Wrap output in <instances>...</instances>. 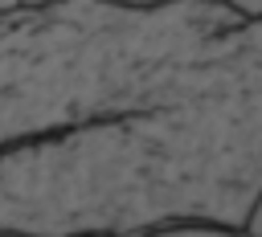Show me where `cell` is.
Here are the masks:
<instances>
[{"label":"cell","mask_w":262,"mask_h":237,"mask_svg":"<svg viewBox=\"0 0 262 237\" xmlns=\"http://www.w3.org/2000/svg\"><path fill=\"white\" fill-rule=\"evenodd\" d=\"M45 4H57V0H0V12H16V8H45Z\"/></svg>","instance_id":"cell-4"},{"label":"cell","mask_w":262,"mask_h":237,"mask_svg":"<svg viewBox=\"0 0 262 237\" xmlns=\"http://www.w3.org/2000/svg\"><path fill=\"white\" fill-rule=\"evenodd\" d=\"M213 4H225L242 16H262V0H213Z\"/></svg>","instance_id":"cell-2"},{"label":"cell","mask_w":262,"mask_h":237,"mask_svg":"<svg viewBox=\"0 0 262 237\" xmlns=\"http://www.w3.org/2000/svg\"><path fill=\"white\" fill-rule=\"evenodd\" d=\"M82 237H111V233H82Z\"/></svg>","instance_id":"cell-6"},{"label":"cell","mask_w":262,"mask_h":237,"mask_svg":"<svg viewBox=\"0 0 262 237\" xmlns=\"http://www.w3.org/2000/svg\"><path fill=\"white\" fill-rule=\"evenodd\" d=\"M106 4H127V8H151V4H168V0H106Z\"/></svg>","instance_id":"cell-5"},{"label":"cell","mask_w":262,"mask_h":237,"mask_svg":"<svg viewBox=\"0 0 262 237\" xmlns=\"http://www.w3.org/2000/svg\"><path fill=\"white\" fill-rule=\"evenodd\" d=\"M246 237H262V196H258V204L246 217Z\"/></svg>","instance_id":"cell-3"},{"label":"cell","mask_w":262,"mask_h":237,"mask_svg":"<svg viewBox=\"0 0 262 237\" xmlns=\"http://www.w3.org/2000/svg\"><path fill=\"white\" fill-rule=\"evenodd\" d=\"M0 237H25V233H0Z\"/></svg>","instance_id":"cell-7"},{"label":"cell","mask_w":262,"mask_h":237,"mask_svg":"<svg viewBox=\"0 0 262 237\" xmlns=\"http://www.w3.org/2000/svg\"><path fill=\"white\" fill-rule=\"evenodd\" d=\"M143 237H246V233H229L217 225H164V229H151Z\"/></svg>","instance_id":"cell-1"}]
</instances>
